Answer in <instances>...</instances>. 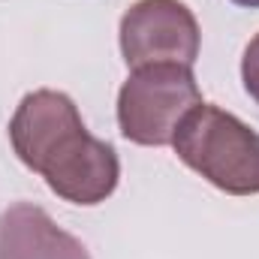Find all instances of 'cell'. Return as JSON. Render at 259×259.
<instances>
[{
  "label": "cell",
  "mask_w": 259,
  "mask_h": 259,
  "mask_svg": "<svg viewBox=\"0 0 259 259\" xmlns=\"http://www.w3.org/2000/svg\"><path fill=\"white\" fill-rule=\"evenodd\" d=\"M241 81L244 91L250 94V100L259 106V33L247 42L244 58H241Z\"/></svg>",
  "instance_id": "8992f818"
},
{
  "label": "cell",
  "mask_w": 259,
  "mask_h": 259,
  "mask_svg": "<svg viewBox=\"0 0 259 259\" xmlns=\"http://www.w3.org/2000/svg\"><path fill=\"white\" fill-rule=\"evenodd\" d=\"M178 160L229 196L259 193V133L238 115L202 103L172 139Z\"/></svg>",
  "instance_id": "7a4b0ae2"
},
{
  "label": "cell",
  "mask_w": 259,
  "mask_h": 259,
  "mask_svg": "<svg viewBox=\"0 0 259 259\" xmlns=\"http://www.w3.org/2000/svg\"><path fill=\"white\" fill-rule=\"evenodd\" d=\"M0 259H91V253L46 208L15 202L0 214Z\"/></svg>",
  "instance_id": "5b68a950"
},
{
  "label": "cell",
  "mask_w": 259,
  "mask_h": 259,
  "mask_svg": "<svg viewBox=\"0 0 259 259\" xmlns=\"http://www.w3.org/2000/svg\"><path fill=\"white\" fill-rule=\"evenodd\" d=\"M235 6H244V9H259V0H232Z\"/></svg>",
  "instance_id": "52a82bcc"
},
{
  "label": "cell",
  "mask_w": 259,
  "mask_h": 259,
  "mask_svg": "<svg viewBox=\"0 0 259 259\" xmlns=\"http://www.w3.org/2000/svg\"><path fill=\"white\" fill-rule=\"evenodd\" d=\"M202 106L193 66L148 64L127 75L118 91V127L133 145H172L181 121Z\"/></svg>",
  "instance_id": "3957f363"
},
{
  "label": "cell",
  "mask_w": 259,
  "mask_h": 259,
  "mask_svg": "<svg viewBox=\"0 0 259 259\" xmlns=\"http://www.w3.org/2000/svg\"><path fill=\"white\" fill-rule=\"evenodd\" d=\"M118 39L130 69L148 64L193 66L202 46L199 21L181 0H136L121 18Z\"/></svg>",
  "instance_id": "277c9868"
},
{
  "label": "cell",
  "mask_w": 259,
  "mask_h": 259,
  "mask_svg": "<svg viewBox=\"0 0 259 259\" xmlns=\"http://www.w3.org/2000/svg\"><path fill=\"white\" fill-rule=\"evenodd\" d=\"M9 142L15 157L64 202L100 205L121 181L118 151L88 133L75 103L61 91L27 94L9 121Z\"/></svg>",
  "instance_id": "6da1fadb"
}]
</instances>
